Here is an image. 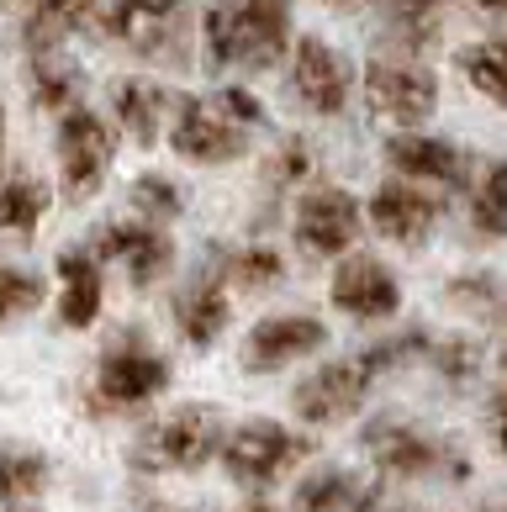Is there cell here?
I'll return each instance as SVG.
<instances>
[{"label": "cell", "mask_w": 507, "mask_h": 512, "mask_svg": "<svg viewBox=\"0 0 507 512\" xmlns=\"http://www.w3.org/2000/svg\"><path fill=\"white\" fill-rule=\"evenodd\" d=\"M365 454L375 470L391 481H423V476H471V460L460 449H449L434 433L412 428L407 417H370L365 423Z\"/></svg>", "instance_id": "cell-4"}, {"label": "cell", "mask_w": 507, "mask_h": 512, "mask_svg": "<svg viewBox=\"0 0 507 512\" xmlns=\"http://www.w3.org/2000/svg\"><path fill=\"white\" fill-rule=\"evenodd\" d=\"M386 164L397 169L402 180H418V185H449V191H465L476 175L471 154H460L449 138H434V132H418L407 127L397 138H386Z\"/></svg>", "instance_id": "cell-17"}, {"label": "cell", "mask_w": 507, "mask_h": 512, "mask_svg": "<svg viewBox=\"0 0 507 512\" xmlns=\"http://www.w3.org/2000/svg\"><path fill=\"white\" fill-rule=\"evenodd\" d=\"M169 111H175V96H169L159 80H138V74H133V80L111 85V117H117V127L138 148H154L164 138Z\"/></svg>", "instance_id": "cell-18"}, {"label": "cell", "mask_w": 507, "mask_h": 512, "mask_svg": "<svg viewBox=\"0 0 507 512\" xmlns=\"http://www.w3.org/2000/svg\"><path fill=\"white\" fill-rule=\"evenodd\" d=\"M37 301H43V280L27 275V270H11V264H0V328H6L11 317L32 312Z\"/></svg>", "instance_id": "cell-32"}, {"label": "cell", "mask_w": 507, "mask_h": 512, "mask_svg": "<svg viewBox=\"0 0 507 512\" xmlns=\"http://www.w3.org/2000/svg\"><path fill=\"white\" fill-rule=\"evenodd\" d=\"M249 127H238L212 96H175L169 111V148L191 164H233L249 154Z\"/></svg>", "instance_id": "cell-10"}, {"label": "cell", "mask_w": 507, "mask_h": 512, "mask_svg": "<svg viewBox=\"0 0 507 512\" xmlns=\"http://www.w3.org/2000/svg\"><path fill=\"white\" fill-rule=\"evenodd\" d=\"M328 344V322L312 317V312H275V317H259L249 333H243V349H238V365L254 370V375H275L307 359Z\"/></svg>", "instance_id": "cell-13"}, {"label": "cell", "mask_w": 507, "mask_h": 512, "mask_svg": "<svg viewBox=\"0 0 507 512\" xmlns=\"http://www.w3.org/2000/svg\"><path fill=\"white\" fill-rule=\"evenodd\" d=\"M286 90L296 106H307L312 117H344V106L354 96V64L338 53L328 37H296L291 59H286Z\"/></svg>", "instance_id": "cell-9"}, {"label": "cell", "mask_w": 507, "mask_h": 512, "mask_svg": "<svg viewBox=\"0 0 507 512\" xmlns=\"http://www.w3.org/2000/svg\"><path fill=\"white\" fill-rule=\"evenodd\" d=\"M22 80H27V96H32V106H37V111H59V117L80 106V90H85V74H80V64L64 59L59 48L32 53Z\"/></svg>", "instance_id": "cell-22"}, {"label": "cell", "mask_w": 507, "mask_h": 512, "mask_svg": "<svg viewBox=\"0 0 507 512\" xmlns=\"http://www.w3.org/2000/svg\"><path fill=\"white\" fill-rule=\"evenodd\" d=\"M449 296L465 301V307H497V280L492 275H460V280H449Z\"/></svg>", "instance_id": "cell-35"}, {"label": "cell", "mask_w": 507, "mask_h": 512, "mask_svg": "<svg viewBox=\"0 0 507 512\" xmlns=\"http://www.w3.org/2000/svg\"><path fill=\"white\" fill-rule=\"evenodd\" d=\"M0 169H6V106H0Z\"/></svg>", "instance_id": "cell-38"}, {"label": "cell", "mask_w": 507, "mask_h": 512, "mask_svg": "<svg viewBox=\"0 0 507 512\" xmlns=\"http://www.w3.org/2000/svg\"><path fill=\"white\" fill-rule=\"evenodd\" d=\"M471 6H476L481 16H497V22H507V0H471Z\"/></svg>", "instance_id": "cell-37"}, {"label": "cell", "mask_w": 507, "mask_h": 512, "mask_svg": "<svg viewBox=\"0 0 507 512\" xmlns=\"http://www.w3.org/2000/svg\"><path fill=\"white\" fill-rule=\"evenodd\" d=\"M59 322L64 328H90L101 317V301H106V286H101V259L96 249H64L59 254Z\"/></svg>", "instance_id": "cell-19"}, {"label": "cell", "mask_w": 507, "mask_h": 512, "mask_svg": "<svg viewBox=\"0 0 507 512\" xmlns=\"http://www.w3.org/2000/svg\"><path fill=\"white\" fill-rule=\"evenodd\" d=\"M117 159V132L101 111L74 106L59 117V180H64V201H90L101 191L106 169Z\"/></svg>", "instance_id": "cell-11"}, {"label": "cell", "mask_w": 507, "mask_h": 512, "mask_svg": "<svg viewBox=\"0 0 507 512\" xmlns=\"http://www.w3.org/2000/svg\"><path fill=\"white\" fill-rule=\"evenodd\" d=\"M96 0H32L27 22H22V43L27 53H48L69 43L74 32H85V22H96Z\"/></svg>", "instance_id": "cell-23"}, {"label": "cell", "mask_w": 507, "mask_h": 512, "mask_svg": "<svg viewBox=\"0 0 507 512\" xmlns=\"http://www.w3.org/2000/svg\"><path fill=\"white\" fill-rule=\"evenodd\" d=\"M328 301L354 322H391L402 312V280L375 254H344L328 280Z\"/></svg>", "instance_id": "cell-14"}, {"label": "cell", "mask_w": 507, "mask_h": 512, "mask_svg": "<svg viewBox=\"0 0 507 512\" xmlns=\"http://www.w3.org/2000/svg\"><path fill=\"white\" fill-rule=\"evenodd\" d=\"M164 386H169V359L143 333H122L106 344L90 396H96V412H127V407L154 402Z\"/></svg>", "instance_id": "cell-8"}, {"label": "cell", "mask_w": 507, "mask_h": 512, "mask_svg": "<svg viewBox=\"0 0 507 512\" xmlns=\"http://www.w3.org/2000/svg\"><path fill=\"white\" fill-rule=\"evenodd\" d=\"M222 275L238 280L243 291H265V286H280V280H286V259H280L275 249H265V243H254V249L222 254Z\"/></svg>", "instance_id": "cell-29"}, {"label": "cell", "mask_w": 507, "mask_h": 512, "mask_svg": "<svg viewBox=\"0 0 507 512\" xmlns=\"http://www.w3.org/2000/svg\"><path fill=\"white\" fill-rule=\"evenodd\" d=\"M365 217H370V227H375L381 238L402 243V249H423V243L434 238L444 206H439V196H428L418 180H402V175H397V180H386L381 191L370 196Z\"/></svg>", "instance_id": "cell-16"}, {"label": "cell", "mask_w": 507, "mask_h": 512, "mask_svg": "<svg viewBox=\"0 0 507 512\" xmlns=\"http://www.w3.org/2000/svg\"><path fill=\"white\" fill-rule=\"evenodd\" d=\"M492 439H497V449L507 454V386L492 396Z\"/></svg>", "instance_id": "cell-36"}, {"label": "cell", "mask_w": 507, "mask_h": 512, "mask_svg": "<svg viewBox=\"0 0 507 512\" xmlns=\"http://www.w3.org/2000/svg\"><path fill=\"white\" fill-rule=\"evenodd\" d=\"M455 64H460V74L481 90L486 101L507 111V32L481 37V43L460 48V59H455Z\"/></svg>", "instance_id": "cell-26"}, {"label": "cell", "mask_w": 507, "mask_h": 512, "mask_svg": "<svg viewBox=\"0 0 507 512\" xmlns=\"http://www.w3.org/2000/svg\"><path fill=\"white\" fill-rule=\"evenodd\" d=\"M291 0H212L201 16L206 69L265 74L291 59Z\"/></svg>", "instance_id": "cell-2"}, {"label": "cell", "mask_w": 507, "mask_h": 512, "mask_svg": "<svg viewBox=\"0 0 507 512\" xmlns=\"http://www.w3.org/2000/svg\"><path fill=\"white\" fill-rule=\"evenodd\" d=\"M465 217L481 243L507 238V159H486L471 175V196H465Z\"/></svg>", "instance_id": "cell-24"}, {"label": "cell", "mask_w": 507, "mask_h": 512, "mask_svg": "<svg viewBox=\"0 0 507 512\" xmlns=\"http://www.w3.org/2000/svg\"><path fill=\"white\" fill-rule=\"evenodd\" d=\"M222 417L217 407H175L169 417H159L154 428H143V439L133 449V465L138 470H154V476H164V470H201L212 454H222Z\"/></svg>", "instance_id": "cell-7"}, {"label": "cell", "mask_w": 507, "mask_h": 512, "mask_svg": "<svg viewBox=\"0 0 507 512\" xmlns=\"http://www.w3.org/2000/svg\"><path fill=\"white\" fill-rule=\"evenodd\" d=\"M360 227H365V206L344 185H312L291 217L296 249L312 259H344L354 249V238H360Z\"/></svg>", "instance_id": "cell-12"}, {"label": "cell", "mask_w": 507, "mask_h": 512, "mask_svg": "<svg viewBox=\"0 0 507 512\" xmlns=\"http://www.w3.org/2000/svg\"><path fill=\"white\" fill-rule=\"evenodd\" d=\"M133 206H138V217L143 222H175L180 212H185V191L169 175H154V169H148V175H138L133 180Z\"/></svg>", "instance_id": "cell-30"}, {"label": "cell", "mask_w": 507, "mask_h": 512, "mask_svg": "<svg viewBox=\"0 0 507 512\" xmlns=\"http://www.w3.org/2000/svg\"><path fill=\"white\" fill-rule=\"evenodd\" d=\"M0 512H32V507H22V502H0Z\"/></svg>", "instance_id": "cell-39"}, {"label": "cell", "mask_w": 507, "mask_h": 512, "mask_svg": "<svg viewBox=\"0 0 507 512\" xmlns=\"http://www.w3.org/2000/svg\"><path fill=\"white\" fill-rule=\"evenodd\" d=\"M449 0H386V27L397 53H423L439 37V11Z\"/></svg>", "instance_id": "cell-27"}, {"label": "cell", "mask_w": 507, "mask_h": 512, "mask_svg": "<svg viewBox=\"0 0 507 512\" xmlns=\"http://www.w3.org/2000/svg\"><path fill=\"white\" fill-rule=\"evenodd\" d=\"M96 27L111 43L133 48L154 64L191 59V6L185 0H106L96 11Z\"/></svg>", "instance_id": "cell-3"}, {"label": "cell", "mask_w": 507, "mask_h": 512, "mask_svg": "<svg viewBox=\"0 0 507 512\" xmlns=\"http://www.w3.org/2000/svg\"><path fill=\"white\" fill-rule=\"evenodd\" d=\"M312 175V148H307V138H286L270 154V164H265V185L270 191H291V185H302Z\"/></svg>", "instance_id": "cell-31"}, {"label": "cell", "mask_w": 507, "mask_h": 512, "mask_svg": "<svg viewBox=\"0 0 507 512\" xmlns=\"http://www.w3.org/2000/svg\"><path fill=\"white\" fill-rule=\"evenodd\" d=\"M428 365H434L444 381H471L476 365H481V349L465 344V338H444V344H434V354H428Z\"/></svg>", "instance_id": "cell-33"}, {"label": "cell", "mask_w": 507, "mask_h": 512, "mask_svg": "<svg viewBox=\"0 0 507 512\" xmlns=\"http://www.w3.org/2000/svg\"><path fill=\"white\" fill-rule=\"evenodd\" d=\"M238 512H275V507H265V502H249V507H238Z\"/></svg>", "instance_id": "cell-40"}, {"label": "cell", "mask_w": 507, "mask_h": 512, "mask_svg": "<svg viewBox=\"0 0 507 512\" xmlns=\"http://www.w3.org/2000/svg\"><path fill=\"white\" fill-rule=\"evenodd\" d=\"M381 507V486L360 481L354 470H317V476L296 481L291 512H375Z\"/></svg>", "instance_id": "cell-20"}, {"label": "cell", "mask_w": 507, "mask_h": 512, "mask_svg": "<svg viewBox=\"0 0 507 512\" xmlns=\"http://www.w3.org/2000/svg\"><path fill=\"white\" fill-rule=\"evenodd\" d=\"M43 212H48V185L16 169L11 180H0V233L11 238H32L43 227Z\"/></svg>", "instance_id": "cell-25"}, {"label": "cell", "mask_w": 507, "mask_h": 512, "mask_svg": "<svg viewBox=\"0 0 507 512\" xmlns=\"http://www.w3.org/2000/svg\"><path fill=\"white\" fill-rule=\"evenodd\" d=\"M307 454H312V439H302L296 428L275 423V417H249V423H238L222 439L217 460L228 470V481L259 491V486H275L280 476H291Z\"/></svg>", "instance_id": "cell-6"}, {"label": "cell", "mask_w": 507, "mask_h": 512, "mask_svg": "<svg viewBox=\"0 0 507 512\" xmlns=\"http://www.w3.org/2000/svg\"><path fill=\"white\" fill-rule=\"evenodd\" d=\"M148 512H175V507H148Z\"/></svg>", "instance_id": "cell-43"}, {"label": "cell", "mask_w": 507, "mask_h": 512, "mask_svg": "<svg viewBox=\"0 0 507 512\" xmlns=\"http://www.w3.org/2000/svg\"><path fill=\"white\" fill-rule=\"evenodd\" d=\"M212 101L228 111V117L238 122V127H265V106H259V96L254 90H243V85H222V90H212Z\"/></svg>", "instance_id": "cell-34"}, {"label": "cell", "mask_w": 507, "mask_h": 512, "mask_svg": "<svg viewBox=\"0 0 507 512\" xmlns=\"http://www.w3.org/2000/svg\"><path fill=\"white\" fill-rule=\"evenodd\" d=\"M428 349H434L428 333H397V338H381V344H365L360 354L328 359V365H317L307 381L296 386L291 407L312 428H338V423H349V417L365 407L370 386L381 381L386 370H397V365H407V359H418Z\"/></svg>", "instance_id": "cell-1"}, {"label": "cell", "mask_w": 507, "mask_h": 512, "mask_svg": "<svg viewBox=\"0 0 507 512\" xmlns=\"http://www.w3.org/2000/svg\"><path fill=\"white\" fill-rule=\"evenodd\" d=\"M365 85V101L375 117L397 122L402 132L407 127H423L428 117L439 111V74L423 64V53H375L360 74Z\"/></svg>", "instance_id": "cell-5"}, {"label": "cell", "mask_w": 507, "mask_h": 512, "mask_svg": "<svg viewBox=\"0 0 507 512\" xmlns=\"http://www.w3.org/2000/svg\"><path fill=\"white\" fill-rule=\"evenodd\" d=\"M486 512H507V497H497V502H492V507H486Z\"/></svg>", "instance_id": "cell-42"}, {"label": "cell", "mask_w": 507, "mask_h": 512, "mask_svg": "<svg viewBox=\"0 0 507 512\" xmlns=\"http://www.w3.org/2000/svg\"><path fill=\"white\" fill-rule=\"evenodd\" d=\"M328 6H370V0H328Z\"/></svg>", "instance_id": "cell-41"}, {"label": "cell", "mask_w": 507, "mask_h": 512, "mask_svg": "<svg viewBox=\"0 0 507 512\" xmlns=\"http://www.w3.org/2000/svg\"><path fill=\"white\" fill-rule=\"evenodd\" d=\"M48 486V454L27 444H0V502H27Z\"/></svg>", "instance_id": "cell-28"}, {"label": "cell", "mask_w": 507, "mask_h": 512, "mask_svg": "<svg viewBox=\"0 0 507 512\" xmlns=\"http://www.w3.org/2000/svg\"><path fill=\"white\" fill-rule=\"evenodd\" d=\"M228 291L217 286L212 275L206 280H196L191 291H180V301H175V328H180V338L191 349H212L222 333H228Z\"/></svg>", "instance_id": "cell-21"}, {"label": "cell", "mask_w": 507, "mask_h": 512, "mask_svg": "<svg viewBox=\"0 0 507 512\" xmlns=\"http://www.w3.org/2000/svg\"><path fill=\"white\" fill-rule=\"evenodd\" d=\"M96 259L127 264V280H133L138 291H148L175 270V238H169L159 222H101Z\"/></svg>", "instance_id": "cell-15"}]
</instances>
